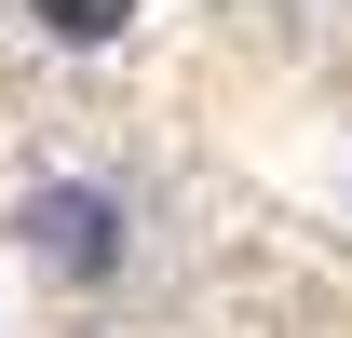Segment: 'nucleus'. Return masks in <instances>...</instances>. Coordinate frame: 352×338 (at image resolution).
Returning a JSON list of instances; mask_svg holds the SVG:
<instances>
[{
  "label": "nucleus",
  "instance_id": "f257e3e1",
  "mask_svg": "<svg viewBox=\"0 0 352 338\" xmlns=\"http://www.w3.org/2000/svg\"><path fill=\"white\" fill-rule=\"evenodd\" d=\"M14 244L41 257L54 284H109L122 244H135V216H122V190H95V176H41V190H14Z\"/></svg>",
  "mask_w": 352,
  "mask_h": 338
},
{
  "label": "nucleus",
  "instance_id": "f03ea898",
  "mask_svg": "<svg viewBox=\"0 0 352 338\" xmlns=\"http://www.w3.org/2000/svg\"><path fill=\"white\" fill-rule=\"evenodd\" d=\"M41 27H54V41H122L135 14H122V0H41Z\"/></svg>",
  "mask_w": 352,
  "mask_h": 338
}]
</instances>
